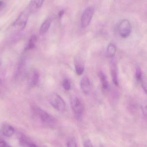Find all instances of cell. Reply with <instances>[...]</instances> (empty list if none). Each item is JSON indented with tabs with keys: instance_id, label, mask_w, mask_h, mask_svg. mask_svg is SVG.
I'll list each match as a JSON object with an SVG mask.
<instances>
[{
	"instance_id": "cell-5",
	"label": "cell",
	"mask_w": 147,
	"mask_h": 147,
	"mask_svg": "<svg viewBox=\"0 0 147 147\" xmlns=\"http://www.w3.org/2000/svg\"><path fill=\"white\" fill-rule=\"evenodd\" d=\"M94 12L95 9L92 7H88L85 9L81 17V25L82 27L85 28L90 25Z\"/></svg>"
},
{
	"instance_id": "cell-18",
	"label": "cell",
	"mask_w": 147,
	"mask_h": 147,
	"mask_svg": "<svg viewBox=\"0 0 147 147\" xmlns=\"http://www.w3.org/2000/svg\"><path fill=\"white\" fill-rule=\"evenodd\" d=\"M67 147H78L76 139L74 137H71L68 140L67 143Z\"/></svg>"
},
{
	"instance_id": "cell-23",
	"label": "cell",
	"mask_w": 147,
	"mask_h": 147,
	"mask_svg": "<svg viewBox=\"0 0 147 147\" xmlns=\"http://www.w3.org/2000/svg\"><path fill=\"white\" fill-rule=\"evenodd\" d=\"M7 145L6 142L3 140L0 139V147H4Z\"/></svg>"
},
{
	"instance_id": "cell-7",
	"label": "cell",
	"mask_w": 147,
	"mask_h": 147,
	"mask_svg": "<svg viewBox=\"0 0 147 147\" xmlns=\"http://www.w3.org/2000/svg\"><path fill=\"white\" fill-rule=\"evenodd\" d=\"M74 64L76 74L78 75H81L84 70V60L80 54H77L74 57Z\"/></svg>"
},
{
	"instance_id": "cell-19",
	"label": "cell",
	"mask_w": 147,
	"mask_h": 147,
	"mask_svg": "<svg viewBox=\"0 0 147 147\" xmlns=\"http://www.w3.org/2000/svg\"><path fill=\"white\" fill-rule=\"evenodd\" d=\"M141 109L143 115L147 117V100L143 101L141 105Z\"/></svg>"
},
{
	"instance_id": "cell-11",
	"label": "cell",
	"mask_w": 147,
	"mask_h": 147,
	"mask_svg": "<svg viewBox=\"0 0 147 147\" xmlns=\"http://www.w3.org/2000/svg\"><path fill=\"white\" fill-rule=\"evenodd\" d=\"M111 73L112 77V80L116 86H118V75H117V68L116 65L114 62H112L111 63Z\"/></svg>"
},
{
	"instance_id": "cell-17",
	"label": "cell",
	"mask_w": 147,
	"mask_h": 147,
	"mask_svg": "<svg viewBox=\"0 0 147 147\" xmlns=\"http://www.w3.org/2000/svg\"><path fill=\"white\" fill-rule=\"evenodd\" d=\"M136 80L138 82H141L143 79V77L142 75V72L141 70L140 67L137 66L136 68Z\"/></svg>"
},
{
	"instance_id": "cell-2",
	"label": "cell",
	"mask_w": 147,
	"mask_h": 147,
	"mask_svg": "<svg viewBox=\"0 0 147 147\" xmlns=\"http://www.w3.org/2000/svg\"><path fill=\"white\" fill-rule=\"evenodd\" d=\"M30 11L29 9L24 10L20 14L16 20L14 22L13 28L14 30L18 32L22 31L26 27L29 18Z\"/></svg>"
},
{
	"instance_id": "cell-25",
	"label": "cell",
	"mask_w": 147,
	"mask_h": 147,
	"mask_svg": "<svg viewBox=\"0 0 147 147\" xmlns=\"http://www.w3.org/2000/svg\"><path fill=\"white\" fill-rule=\"evenodd\" d=\"M65 11L63 9H62V10H60V11H59L58 13V16L59 18H62V16L64 14Z\"/></svg>"
},
{
	"instance_id": "cell-21",
	"label": "cell",
	"mask_w": 147,
	"mask_h": 147,
	"mask_svg": "<svg viewBox=\"0 0 147 147\" xmlns=\"http://www.w3.org/2000/svg\"><path fill=\"white\" fill-rule=\"evenodd\" d=\"M141 83L142 86L143 90L147 94V79L143 78Z\"/></svg>"
},
{
	"instance_id": "cell-26",
	"label": "cell",
	"mask_w": 147,
	"mask_h": 147,
	"mask_svg": "<svg viewBox=\"0 0 147 147\" xmlns=\"http://www.w3.org/2000/svg\"><path fill=\"white\" fill-rule=\"evenodd\" d=\"M27 147H38L35 144L32 142H30Z\"/></svg>"
},
{
	"instance_id": "cell-8",
	"label": "cell",
	"mask_w": 147,
	"mask_h": 147,
	"mask_svg": "<svg viewBox=\"0 0 147 147\" xmlns=\"http://www.w3.org/2000/svg\"><path fill=\"white\" fill-rule=\"evenodd\" d=\"M40 74L37 70H33L30 73L28 78V84L31 87H34L38 84Z\"/></svg>"
},
{
	"instance_id": "cell-4",
	"label": "cell",
	"mask_w": 147,
	"mask_h": 147,
	"mask_svg": "<svg viewBox=\"0 0 147 147\" xmlns=\"http://www.w3.org/2000/svg\"><path fill=\"white\" fill-rule=\"evenodd\" d=\"M34 111L44 123L48 125H53L56 123V119L52 116L39 107H34Z\"/></svg>"
},
{
	"instance_id": "cell-29",
	"label": "cell",
	"mask_w": 147,
	"mask_h": 147,
	"mask_svg": "<svg viewBox=\"0 0 147 147\" xmlns=\"http://www.w3.org/2000/svg\"><path fill=\"white\" fill-rule=\"evenodd\" d=\"M41 147H47V146H42Z\"/></svg>"
},
{
	"instance_id": "cell-10",
	"label": "cell",
	"mask_w": 147,
	"mask_h": 147,
	"mask_svg": "<svg viewBox=\"0 0 147 147\" xmlns=\"http://www.w3.org/2000/svg\"><path fill=\"white\" fill-rule=\"evenodd\" d=\"M45 0H31L29 4L30 13H34L38 10L43 5Z\"/></svg>"
},
{
	"instance_id": "cell-3",
	"label": "cell",
	"mask_w": 147,
	"mask_h": 147,
	"mask_svg": "<svg viewBox=\"0 0 147 147\" xmlns=\"http://www.w3.org/2000/svg\"><path fill=\"white\" fill-rule=\"evenodd\" d=\"M71 105L75 118L77 120H81L84 111V107L82 102L77 97H73L71 100Z\"/></svg>"
},
{
	"instance_id": "cell-9",
	"label": "cell",
	"mask_w": 147,
	"mask_h": 147,
	"mask_svg": "<svg viewBox=\"0 0 147 147\" xmlns=\"http://www.w3.org/2000/svg\"><path fill=\"white\" fill-rule=\"evenodd\" d=\"M80 87L84 94L88 95L90 91V82L87 77H83L80 81Z\"/></svg>"
},
{
	"instance_id": "cell-22",
	"label": "cell",
	"mask_w": 147,
	"mask_h": 147,
	"mask_svg": "<svg viewBox=\"0 0 147 147\" xmlns=\"http://www.w3.org/2000/svg\"><path fill=\"white\" fill-rule=\"evenodd\" d=\"M84 147H93L92 143L90 140L85 141L84 143Z\"/></svg>"
},
{
	"instance_id": "cell-6",
	"label": "cell",
	"mask_w": 147,
	"mask_h": 147,
	"mask_svg": "<svg viewBox=\"0 0 147 147\" xmlns=\"http://www.w3.org/2000/svg\"><path fill=\"white\" fill-rule=\"evenodd\" d=\"M118 31L121 37L123 38H128L132 31V26L129 22L127 20L122 21L118 26Z\"/></svg>"
},
{
	"instance_id": "cell-13",
	"label": "cell",
	"mask_w": 147,
	"mask_h": 147,
	"mask_svg": "<svg viewBox=\"0 0 147 147\" xmlns=\"http://www.w3.org/2000/svg\"><path fill=\"white\" fill-rule=\"evenodd\" d=\"M51 22L52 20L50 18H47L44 22L40 28V34L43 35L47 32L51 26Z\"/></svg>"
},
{
	"instance_id": "cell-12",
	"label": "cell",
	"mask_w": 147,
	"mask_h": 147,
	"mask_svg": "<svg viewBox=\"0 0 147 147\" xmlns=\"http://www.w3.org/2000/svg\"><path fill=\"white\" fill-rule=\"evenodd\" d=\"M3 134L6 137H10L14 134V129L12 126L8 124H3L2 127Z\"/></svg>"
},
{
	"instance_id": "cell-1",
	"label": "cell",
	"mask_w": 147,
	"mask_h": 147,
	"mask_svg": "<svg viewBox=\"0 0 147 147\" xmlns=\"http://www.w3.org/2000/svg\"><path fill=\"white\" fill-rule=\"evenodd\" d=\"M47 100L53 107L59 111H64L66 104L63 99L58 94L52 92L48 95Z\"/></svg>"
},
{
	"instance_id": "cell-24",
	"label": "cell",
	"mask_w": 147,
	"mask_h": 147,
	"mask_svg": "<svg viewBox=\"0 0 147 147\" xmlns=\"http://www.w3.org/2000/svg\"><path fill=\"white\" fill-rule=\"evenodd\" d=\"M3 76V71L1 65H0V83L1 82Z\"/></svg>"
},
{
	"instance_id": "cell-27",
	"label": "cell",
	"mask_w": 147,
	"mask_h": 147,
	"mask_svg": "<svg viewBox=\"0 0 147 147\" xmlns=\"http://www.w3.org/2000/svg\"><path fill=\"white\" fill-rule=\"evenodd\" d=\"M3 6V2L0 0V10L2 8Z\"/></svg>"
},
{
	"instance_id": "cell-14",
	"label": "cell",
	"mask_w": 147,
	"mask_h": 147,
	"mask_svg": "<svg viewBox=\"0 0 147 147\" xmlns=\"http://www.w3.org/2000/svg\"><path fill=\"white\" fill-rule=\"evenodd\" d=\"M98 77L101 81L103 89L105 90H109V85L106 75L102 71H100L98 73Z\"/></svg>"
},
{
	"instance_id": "cell-15",
	"label": "cell",
	"mask_w": 147,
	"mask_h": 147,
	"mask_svg": "<svg viewBox=\"0 0 147 147\" xmlns=\"http://www.w3.org/2000/svg\"><path fill=\"white\" fill-rule=\"evenodd\" d=\"M37 42V38L36 35H33L32 36L25 47V51L32 50L35 48Z\"/></svg>"
},
{
	"instance_id": "cell-16",
	"label": "cell",
	"mask_w": 147,
	"mask_h": 147,
	"mask_svg": "<svg viewBox=\"0 0 147 147\" xmlns=\"http://www.w3.org/2000/svg\"><path fill=\"white\" fill-rule=\"evenodd\" d=\"M116 51V48L115 46L113 44H109L106 50V56L109 58H112L115 56Z\"/></svg>"
},
{
	"instance_id": "cell-20",
	"label": "cell",
	"mask_w": 147,
	"mask_h": 147,
	"mask_svg": "<svg viewBox=\"0 0 147 147\" xmlns=\"http://www.w3.org/2000/svg\"><path fill=\"white\" fill-rule=\"evenodd\" d=\"M63 87L66 91H69L71 89V84L69 80L68 79H65L63 81Z\"/></svg>"
},
{
	"instance_id": "cell-28",
	"label": "cell",
	"mask_w": 147,
	"mask_h": 147,
	"mask_svg": "<svg viewBox=\"0 0 147 147\" xmlns=\"http://www.w3.org/2000/svg\"><path fill=\"white\" fill-rule=\"evenodd\" d=\"M11 147L9 146H8V145H6V146H5V147Z\"/></svg>"
}]
</instances>
